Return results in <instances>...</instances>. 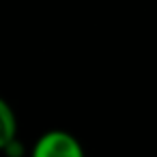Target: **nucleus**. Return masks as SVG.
<instances>
[{
    "label": "nucleus",
    "instance_id": "obj_1",
    "mask_svg": "<svg viewBox=\"0 0 157 157\" xmlns=\"http://www.w3.org/2000/svg\"><path fill=\"white\" fill-rule=\"evenodd\" d=\"M84 148L80 140L65 129H50L33 146V157H82Z\"/></svg>",
    "mask_w": 157,
    "mask_h": 157
},
{
    "label": "nucleus",
    "instance_id": "obj_2",
    "mask_svg": "<svg viewBox=\"0 0 157 157\" xmlns=\"http://www.w3.org/2000/svg\"><path fill=\"white\" fill-rule=\"evenodd\" d=\"M13 140H17V116L9 101L0 97V151L5 153Z\"/></svg>",
    "mask_w": 157,
    "mask_h": 157
}]
</instances>
